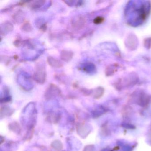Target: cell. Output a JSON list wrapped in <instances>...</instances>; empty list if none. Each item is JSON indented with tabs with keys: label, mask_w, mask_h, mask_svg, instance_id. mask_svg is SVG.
<instances>
[{
	"label": "cell",
	"mask_w": 151,
	"mask_h": 151,
	"mask_svg": "<svg viewBox=\"0 0 151 151\" xmlns=\"http://www.w3.org/2000/svg\"><path fill=\"white\" fill-rule=\"evenodd\" d=\"M138 78L136 74H134L133 73L131 74H129L128 76H126L124 78L120 79L116 83V86H120L122 84H124V86H132V85L134 84L137 83Z\"/></svg>",
	"instance_id": "obj_2"
},
{
	"label": "cell",
	"mask_w": 151,
	"mask_h": 151,
	"mask_svg": "<svg viewBox=\"0 0 151 151\" xmlns=\"http://www.w3.org/2000/svg\"><path fill=\"white\" fill-rule=\"evenodd\" d=\"M144 46L147 49H150L151 47V38L145 39L144 41Z\"/></svg>",
	"instance_id": "obj_9"
},
{
	"label": "cell",
	"mask_w": 151,
	"mask_h": 151,
	"mask_svg": "<svg viewBox=\"0 0 151 151\" xmlns=\"http://www.w3.org/2000/svg\"><path fill=\"white\" fill-rule=\"evenodd\" d=\"M85 22V20L84 19L83 17L81 16L75 17L71 22L72 26L75 29H82L84 25Z\"/></svg>",
	"instance_id": "obj_5"
},
{
	"label": "cell",
	"mask_w": 151,
	"mask_h": 151,
	"mask_svg": "<svg viewBox=\"0 0 151 151\" xmlns=\"http://www.w3.org/2000/svg\"><path fill=\"white\" fill-rule=\"evenodd\" d=\"M104 21V18L101 17H98L93 20V23L95 24H98L102 23Z\"/></svg>",
	"instance_id": "obj_10"
},
{
	"label": "cell",
	"mask_w": 151,
	"mask_h": 151,
	"mask_svg": "<svg viewBox=\"0 0 151 151\" xmlns=\"http://www.w3.org/2000/svg\"><path fill=\"white\" fill-rule=\"evenodd\" d=\"M94 67H93V65L92 64H88V65H86V66H85L83 68V70H84L85 71H86V72H90L91 71V70L92 69V68H94Z\"/></svg>",
	"instance_id": "obj_11"
},
{
	"label": "cell",
	"mask_w": 151,
	"mask_h": 151,
	"mask_svg": "<svg viewBox=\"0 0 151 151\" xmlns=\"http://www.w3.org/2000/svg\"><path fill=\"white\" fill-rule=\"evenodd\" d=\"M138 40L137 37L133 35H130L126 39L125 45L129 49L133 50L137 46Z\"/></svg>",
	"instance_id": "obj_4"
},
{
	"label": "cell",
	"mask_w": 151,
	"mask_h": 151,
	"mask_svg": "<svg viewBox=\"0 0 151 151\" xmlns=\"http://www.w3.org/2000/svg\"><path fill=\"white\" fill-rule=\"evenodd\" d=\"M129 7L126 10V14L131 17L129 22L132 25H137L146 20L149 16L151 9V4L149 1H145L140 4L135 3L129 4Z\"/></svg>",
	"instance_id": "obj_1"
},
{
	"label": "cell",
	"mask_w": 151,
	"mask_h": 151,
	"mask_svg": "<svg viewBox=\"0 0 151 151\" xmlns=\"http://www.w3.org/2000/svg\"><path fill=\"white\" fill-rule=\"evenodd\" d=\"M117 68V66L115 64L110 65L109 67H108L106 70V75L108 76H111V75H113L115 70H116Z\"/></svg>",
	"instance_id": "obj_8"
},
{
	"label": "cell",
	"mask_w": 151,
	"mask_h": 151,
	"mask_svg": "<svg viewBox=\"0 0 151 151\" xmlns=\"http://www.w3.org/2000/svg\"><path fill=\"white\" fill-rule=\"evenodd\" d=\"M45 70L43 66L40 65L34 74V79L39 83H43L45 78Z\"/></svg>",
	"instance_id": "obj_3"
},
{
	"label": "cell",
	"mask_w": 151,
	"mask_h": 151,
	"mask_svg": "<svg viewBox=\"0 0 151 151\" xmlns=\"http://www.w3.org/2000/svg\"><path fill=\"white\" fill-rule=\"evenodd\" d=\"M47 61H48L49 65H51L52 67H55V68H60L62 66V63L59 60H56L51 56L48 57Z\"/></svg>",
	"instance_id": "obj_7"
},
{
	"label": "cell",
	"mask_w": 151,
	"mask_h": 151,
	"mask_svg": "<svg viewBox=\"0 0 151 151\" xmlns=\"http://www.w3.org/2000/svg\"><path fill=\"white\" fill-rule=\"evenodd\" d=\"M73 53L71 51L63 50L61 52V57L64 61L68 62L70 61L73 57Z\"/></svg>",
	"instance_id": "obj_6"
}]
</instances>
